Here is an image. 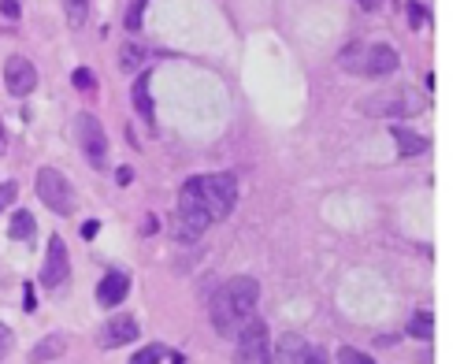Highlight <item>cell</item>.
<instances>
[{
	"mask_svg": "<svg viewBox=\"0 0 475 364\" xmlns=\"http://www.w3.org/2000/svg\"><path fill=\"white\" fill-rule=\"evenodd\" d=\"M71 279V253H67V242L60 234L48 238V253H45V268H41V282L48 290H60L63 282Z\"/></svg>",
	"mask_w": 475,
	"mask_h": 364,
	"instance_id": "obj_9",
	"label": "cell"
},
{
	"mask_svg": "<svg viewBox=\"0 0 475 364\" xmlns=\"http://www.w3.org/2000/svg\"><path fill=\"white\" fill-rule=\"evenodd\" d=\"M4 86L11 97H30L37 89V67L26 56H11L4 63Z\"/></svg>",
	"mask_w": 475,
	"mask_h": 364,
	"instance_id": "obj_10",
	"label": "cell"
},
{
	"mask_svg": "<svg viewBox=\"0 0 475 364\" xmlns=\"http://www.w3.org/2000/svg\"><path fill=\"white\" fill-rule=\"evenodd\" d=\"M424 22H427V8L419 4V0H412V4H408V26H412V30H419Z\"/></svg>",
	"mask_w": 475,
	"mask_h": 364,
	"instance_id": "obj_26",
	"label": "cell"
},
{
	"mask_svg": "<svg viewBox=\"0 0 475 364\" xmlns=\"http://www.w3.org/2000/svg\"><path fill=\"white\" fill-rule=\"evenodd\" d=\"M97 234H100V223H97V219H86V223H82V238L89 242V238H97Z\"/></svg>",
	"mask_w": 475,
	"mask_h": 364,
	"instance_id": "obj_31",
	"label": "cell"
},
{
	"mask_svg": "<svg viewBox=\"0 0 475 364\" xmlns=\"http://www.w3.org/2000/svg\"><path fill=\"white\" fill-rule=\"evenodd\" d=\"M234 338H238V353H234L238 364H275L271 360V342H268V323L263 320L253 316Z\"/></svg>",
	"mask_w": 475,
	"mask_h": 364,
	"instance_id": "obj_7",
	"label": "cell"
},
{
	"mask_svg": "<svg viewBox=\"0 0 475 364\" xmlns=\"http://www.w3.org/2000/svg\"><path fill=\"white\" fill-rule=\"evenodd\" d=\"M408 334L419 338V342H431V338H434V316H431V308H416L412 312V320H408Z\"/></svg>",
	"mask_w": 475,
	"mask_h": 364,
	"instance_id": "obj_19",
	"label": "cell"
},
{
	"mask_svg": "<svg viewBox=\"0 0 475 364\" xmlns=\"http://www.w3.org/2000/svg\"><path fill=\"white\" fill-rule=\"evenodd\" d=\"M34 308H37V294H34V286L26 282L22 286V312H34Z\"/></svg>",
	"mask_w": 475,
	"mask_h": 364,
	"instance_id": "obj_29",
	"label": "cell"
},
{
	"mask_svg": "<svg viewBox=\"0 0 475 364\" xmlns=\"http://www.w3.org/2000/svg\"><path fill=\"white\" fill-rule=\"evenodd\" d=\"M15 197H19V186L11 178H4V182H0V212H4V208L15 201Z\"/></svg>",
	"mask_w": 475,
	"mask_h": 364,
	"instance_id": "obj_27",
	"label": "cell"
},
{
	"mask_svg": "<svg viewBox=\"0 0 475 364\" xmlns=\"http://www.w3.org/2000/svg\"><path fill=\"white\" fill-rule=\"evenodd\" d=\"M37 197H41L56 216H71L74 212V190L63 171H56V167H41L37 171V182H34Z\"/></svg>",
	"mask_w": 475,
	"mask_h": 364,
	"instance_id": "obj_6",
	"label": "cell"
},
{
	"mask_svg": "<svg viewBox=\"0 0 475 364\" xmlns=\"http://www.w3.org/2000/svg\"><path fill=\"white\" fill-rule=\"evenodd\" d=\"M338 364H375L367 353H360V349H353V346H341L338 349Z\"/></svg>",
	"mask_w": 475,
	"mask_h": 364,
	"instance_id": "obj_24",
	"label": "cell"
},
{
	"mask_svg": "<svg viewBox=\"0 0 475 364\" xmlns=\"http://www.w3.org/2000/svg\"><path fill=\"white\" fill-rule=\"evenodd\" d=\"M63 15L71 26H86L89 19V0H63Z\"/></svg>",
	"mask_w": 475,
	"mask_h": 364,
	"instance_id": "obj_20",
	"label": "cell"
},
{
	"mask_svg": "<svg viewBox=\"0 0 475 364\" xmlns=\"http://www.w3.org/2000/svg\"><path fill=\"white\" fill-rule=\"evenodd\" d=\"M130 178H134V171H130V167H119V171H115V182H119V186H130Z\"/></svg>",
	"mask_w": 475,
	"mask_h": 364,
	"instance_id": "obj_32",
	"label": "cell"
},
{
	"mask_svg": "<svg viewBox=\"0 0 475 364\" xmlns=\"http://www.w3.org/2000/svg\"><path fill=\"white\" fill-rule=\"evenodd\" d=\"M256 301H260V282L253 275H234L212 294V305H208V316H212V327L223 338H234L245 327L249 320L256 316Z\"/></svg>",
	"mask_w": 475,
	"mask_h": 364,
	"instance_id": "obj_1",
	"label": "cell"
},
{
	"mask_svg": "<svg viewBox=\"0 0 475 364\" xmlns=\"http://www.w3.org/2000/svg\"><path fill=\"white\" fill-rule=\"evenodd\" d=\"M126 290H130V275H126L123 268H115V271H108V275L100 279V286H97V305L115 308V305L126 297Z\"/></svg>",
	"mask_w": 475,
	"mask_h": 364,
	"instance_id": "obj_12",
	"label": "cell"
},
{
	"mask_svg": "<svg viewBox=\"0 0 475 364\" xmlns=\"http://www.w3.org/2000/svg\"><path fill=\"white\" fill-rule=\"evenodd\" d=\"M338 63H341V71H349V74L382 78V74H393L401 67V56H398V48H393V45L375 41V45H349L338 56Z\"/></svg>",
	"mask_w": 475,
	"mask_h": 364,
	"instance_id": "obj_3",
	"label": "cell"
},
{
	"mask_svg": "<svg viewBox=\"0 0 475 364\" xmlns=\"http://www.w3.org/2000/svg\"><path fill=\"white\" fill-rule=\"evenodd\" d=\"M71 86L82 89V93H89V89H97V74L89 71V67H78V71L71 74Z\"/></svg>",
	"mask_w": 475,
	"mask_h": 364,
	"instance_id": "obj_23",
	"label": "cell"
},
{
	"mask_svg": "<svg viewBox=\"0 0 475 364\" xmlns=\"http://www.w3.org/2000/svg\"><path fill=\"white\" fill-rule=\"evenodd\" d=\"M364 115H372V119H412L427 108V97L416 93V89L408 86H398V89H386V93H372L356 104Z\"/></svg>",
	"mask_w": 475,
	"mask_h": 364,
	"instance_id": "obj_4",
	"label": "cell"
},
{
	"mask_svg": "<svg viewBox=\"0 0 475 364\" xmlns=\"http://www.w3.org/2000/svg\"><path fill=\"white\" fill-rule=\"evenodd\" d=\"M208 212L201 208V201L193 197L190 182L178 190V201H175V216H171V230H175V242H197L201 234L208 230Z\"/></svg>",
	"mask_w": 475,
	"mask_h": 364,
	"instance_id": "obj_5",
	"label": "cell"
},
{
	"mask_svg": "<svg viewBox=\"0 0 475 364\" xmlns=\"http://www.w3.org/2000/svg\"><path fill=\"white\" fill-rule=\"evenodd\" d=\"M74 134H78V149L89 160V167H104L108 164V138H104V126L97 115L82 112L74 119Z\"/></svg>",
	"mask_w": 475,
	"mask_h": 364,
	"instance_id": "obj_8",
	"label": "cell"
},
{
	"mask_svg": "<svg viewBox=\"0 0 475 364\" xmlns=\"http://www.w3.org/2000/svg\"><path fill=\"white\" fill-rule=\"evenodd\" d=\"M305 364H331V360H327V353H323V349L308 346V353H305Z\"/></svg>",
	"mask_w": 475,
	"mask_h": 364,
	"instance_id": "obj_30",
	"label": "cell"
},
{
	"mask_svg": "<svg viewBox=\"0 0 475 364\" xmlns=\"http://www.w3.org/2000/svg\"><path fill=\"white\" fill-rule=\"evenodd\" d=\"M8 234H11L15 242H34V234H37V219H34L30 212H11Z\"/></svg>",
	"mask_w": 475,
	"mask_h": 364,
	"instance_id": "obj_18",
	"label": "cell"
},
{
	"mask_svg": "<svg viewBox=\"0 0 475 364\" xmlns=\"http://www.w3.org/2000/svg\"><path fill=\"white\" fill-rule=\"evenodd\" d=\"M145 4H149V0H130V8H126V30L130 34H138L141 30V11H145Z\"/></svg>",
	"mask_w": 475,
	"mask_h": 364,
	"instance_id": "obj_22",
	"label": "cell"
},
{
	"mask_svg": "<svg viewBox=\"0 0 475 364\" xmlns=\"http://www.w3.org/2000/svg\"><path fill=\"white\" fill-rule=\"evenodd\" d=\"M156 227H160V223H156V216H145V223H141V234H156Z\"/></svg>",
	"mask_w": 475,
	"mask_h": 364,
	"instance_id": "obj_33",
	"label": "cell"
},
{
	"mask_svg": "<svg viewBox=\"0 0 475 364\" xmlns=\"http://www.w3.org/2000/svg\"><path fill=\"white\" fill-rule=\"evenodd\" d=\"M11 349H15V331H11L8 323H0V364L11 357Z\"/></svg>",
	"mask_w": 475,
	"mask_h": 364,
	"instance_id": "obj_25",
	"label": "cell"
},
{
	"mask_svg": "<svg viewBox=\"0 0 475 364\" xmlns=\"http://www.w3.org/2000/svg\"><path fill=\"white\" fill-rule=\"evenodd\" d=\"M8 149V134H4V126H0V152Z\"/></svg>",
	"mask_w": 475,
	"mask_h": 364,
	"instance_id": "obj_35",
	"label": "cell"
},
{
	"mask_svg": "<svg viewBox=\"0 0 475 364\" xmlns=\"http://www.w3.org/2000/svg\"><path fill=\"white\" fill-rule=\"evenodd\" d=\"M193 197L201 201V208L208 212V219H227L230 208L238 204V178L227 175V171H216V175H197V178H186Z\"/></svg>",
	"mask_w": 475,
	"mask_h": 364,
	"instance_id": "obj_2",
	"label": "cell"
},
{
	"mask_svg": "<svg viewBox=\"0 0 475 364\" xmlns=\"http://www.w3.org/2000/svg\"><path fill=\"white\" fill-rule=\"evenodd\" d=\"M149 82H152V78H149V71H145V74H138L134 93H130V97H134V112L141 115L145 123H152V119H156V104H152V93H149Z\"/></svg>",
	"mask_w": 475,
	"mask_h": 364,
	"instance_id": "obj_16",
	"label": "cell"
},
{
	"mask_svg": "<svg viewBox=\"0 0 475 364\" xmlns=\"http://www.w3.org/2000/svg\"><path fill=\"white\" fill-rule=\"evenodd\" d=\"M305 353H308V342L301 334H282L279 338V346H275V353H271V360L275 364H305Z\"/></svg>",
	"mask_w": 475,
	"mask_h": 364,
	"instance_id": "obj_13",
	"label": "cell"
},
{
	"mask_svg": "<svg viewBox=\"0 0 475 364\" xmlns=\"http://www.w3.org/2000/svg\"><path fill=\"white\" fill-rule=\"evenodd\" d=\"M67 353V338L63 334H45L41 342L30 349V364H48V360H60Z\"/></svg>",
	"mask_w": 475,
	"mask_h": 364,
	"instance_id": "obj_14",
	"label": "cell"
},
{
	"mask_svg": "<svg viewBox=\"0 0 475 364\" xmlns=\"http://www.w3.org/2000/svg\"><path fill=\"white\" fill-rule=\"evenodd\" d=\"M167 360V349L164 346H145V349H138V353L134 357H130V364H164Z\"/></svg>",
	"mask_w": 475,
	"mask_h": 364,
	"instance_id": "obj_21",
	"label": "cell"
},
{
	"mask_svg": "<svg viewBox=\"0 0 475 364\" xmlns=\"http://www.w3.org/2000/svg\"><path fill=\"white\" fill-rule=\"evenodd\" d=\"M390 134H393V141H398L401 156H424L431 149V141L424 134H416V130H408V126H390Z\"/></svg>",
	"mask_w": 475,
	"mask_h": 364,
	"instance_id": "obj_15",
	"label": "cell"
},
{
	"mask_svg": "<svg viewBox=\"0 0 475 364\" xmlns=\"http://www.w3.org/2000/svg\"><path fill=\"white\" fill-rule=\"evenodd\" d=\"M115 63H119V71H126V74H134L141 63H145V48L138 45V41H123L119 45V56H115Z\"/></svg>",
	"mask_w": 475,
	"mask_h": 364,
	"instance_id": "obj_17",
	"label": "cell"
},
{
	"mask_svg": "<svg viewBox=\"0 0 475 364\" xmlns=\"http://www.w3.org/2000/svg\"><path fill=\"white\" fill-rule=\"evenodd\" d=\"M356 4H360L364 11H379V8H382V0H356Z\"/></svg>",
	"mask_w": 475,
	"mask_h": 364,
	"instance_id": "obj_34",
	"label": "cell"
},
{
	"mask_svg": "<svg viewBox=\"0 0 475 364\" xmlns=\"http://www.w3.org/2000/svg\"><path fill=\"white\" fill-rule=\"evenodd\" d=\"M141 331H138V320L134 316H126V312H119V316H112L108 323L100 327V334H97V342L104 346V349H115V346H126V342H134Z\"/></svg>",
	"mask_w": 475,
	"mask_h": 364,
	"instance_id": "obj_11",
	"label": "cell"
},
{
	"mask_svg": "<svg viewBox=\"0 0 475 364\" xmlns=\"http://www.w3.org/2000/svg\"><path fill=\"white\" fill-rule=\"evenodd\" d=\"M0 15H4V19H19L22 15V0H0Z\"/></svg>",
	"mask_w": 475,
	"mask_h": 364,
	"instance_id": "obj_28",
	"label": "cell"
}]
</instances>
